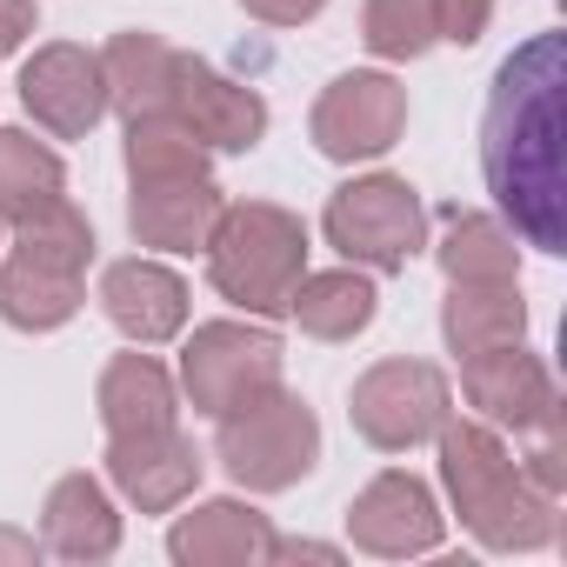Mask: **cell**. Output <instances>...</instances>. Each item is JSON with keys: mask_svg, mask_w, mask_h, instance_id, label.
Wrapping results in <instances>:
<instances>
[{"mask_svg": "<svg viewBox=\"0 0 567 567\" xmlns=\"http://www.w3.org/2000/svg\"><path fill=\"white\" fill-rule=\"evenodd\" d=\"M487 181L494 200L534 234V247L560 254V34H534L494 81L487 101Z\"/></svg>", "mask_w": 567, "mask_h": 567, "instance_id": "cell-1", "label": "cell"}]
</instances>
